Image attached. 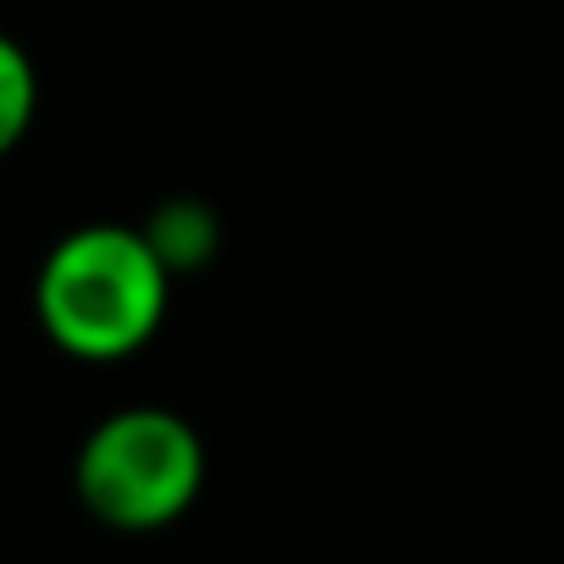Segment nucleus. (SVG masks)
Listing matches in <instances>:
<instances>
[{"instance_id": "7ed1b4c3", "label": "nucleus", "mask_w": 564, "mask_h": 564, "mask_svg": "<svg viewBox=\"0 0 564 564\" xmlns=\"http://www.w3.org/2000/svg\"><path fill=\"white\" fill-rule=\"evenodd\" d=\"M144 238L155 243V254L166 260L172 276L194 271V265H205L216 254V210L199 205V199H166V205H155Z\"/></svg>"}, {"instance_id": "f03ea898", "label": "nucleus", "mask_w": 564, "mask_h": 564, "mask_svg": "<svg viewBox=\"0 0 564 564\" xmlns=\"http://www.w3.org/2000/svg\"><path fill=\"white\" fill-rule=\"evenodd\" d=\"M73 487L100 525L161 531L194 509L205 487V443L177 410L133 404L84 437Z\"/></svg>"}, {"instance_id": "20e7f679", "label": "nucleus", "mask_w": 564, "mask_h": 564, "mask_svg": "<svg viewBox=\"0 0 564 564\" xmlns=\"http://www.w3.org/2000/svg\"><path fill=\"white\" fill-rule=\"evenodd\" d=\"M34 111H40V73H34V56L0 34V161H7L29 128H34Z\"/></svg>"}, {"instance_id": "f257e3e1", "label": "nucleus", "mask_w": 564, "mask_h": 564, "mask_svg": "<svg viewBox=\"0 0 564 564\" xmlns=\"http://www.w3.org/2000/svg\"><path fill=\"white\" fill-rule=\"evenodd\" d=\"M172 305V271L144 227L89 221L51 243L34 276V316L45 338L89 366L139 355Z\"/></svg>"}]
</instances>
